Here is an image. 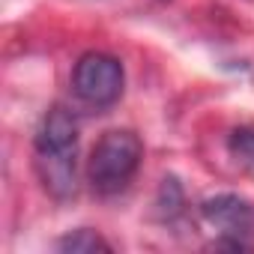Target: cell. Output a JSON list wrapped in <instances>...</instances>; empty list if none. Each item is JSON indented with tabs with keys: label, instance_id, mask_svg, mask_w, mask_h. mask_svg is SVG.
Here are the masks:
<instances>
[{
	"label": "cell",
	"instance_id": "6da1fadb",
	"mask_svg": "<svg viewBox=\"0 0 254 254\" xmlns=\"http://www.w3.org/2000/svg\"><path fill=\"white\" fill-rule=\"evenodd\" d=\"M75 156H78V123L72 111L54 105L36 132V174L57 200L75 194Z\"/></svg>",
	"mask_w": 254,
	"mask_h": 254
},
{
	"label": "cell",
	"instance_id": "7a4b0ae2",
	"mask_svg": "<svg viewBox=\"0 0 254 254\" xmlns=\"http://www.w3.org/2000/svg\"><path fill=\"white\" fill-rule=\"evenodd\" d=\"M144 144L129 129H111L99 138L87 162V180L99 194H117L129 186L141 168Z\"/></svg>",
	"mask_w": 254,
	"mask_h": 254
},
{
	"label": "cell",
	"instance_id": "3957f363",
	"mask_svg": "<svg viewBox=\"0 0 254 254\" xmlns=\"http://www.w3.org/2000/svg\"><path fill=\"white\" fill-rule=\"evenodd\" d=\"M123 63L111 54H102V51H90L84 54L78 63H75V72H72V87H75V96L93 108H108L120 99L123 93Z\"/></svg>",
	"mask_w": 254,
	"mask_h": 254
},
{
	"label": "cell",
	"instance_id": "277c9868",
	"mask_svg": "<svg viewBox=\"0 0 254 254\" xmlns=\"http://www.w3.org/2000/svg\"><path fill=\"white\" fill-rule=\"evenodd\" d=\"M200 212L215 230H221L224 236H233V239L248 233L254 224V209L248 206V200H242L236 194H215L200 203Z\"/></svg>",
	"mask_w": 254,
	"mask_h": 254
},
{
	"label": "cell",
	"instance_id": "5b68a950",
	"mask_svg": "<svg viewBox=\"0 0 254 254\" xmlns=\"http://www.w3.org/2000/svg\"><path fill=\"white\" fill-rule=\"evenodd\" d=\"M57 248L66 251V254H96V251H111V245H108L96 230H87V227H81V230H75V233H66V236L57 242Z\"/></svg>",
	"mask_w": 254,
	"mask_h": 254
},
{
	"label": "cell",
	"instance_id": "8992f818",
	"mask_svg": "<svg viewBox=\"0 0 254 254\" xmlns=\"http://www.w3.org/2000/svg\"><path fill=\"white\" fill-rule=\"evenodd\" d=\"M227 150L239 162H254V129H236V132H230Z\"/></svg>",
	"mask_w": 254,
	"mask_h": 254
}]
</instances>
